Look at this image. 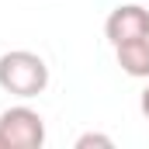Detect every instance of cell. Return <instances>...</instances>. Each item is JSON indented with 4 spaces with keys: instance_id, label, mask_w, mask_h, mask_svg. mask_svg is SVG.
Returning a JSON list of instances; mask_svg holds the SVG:
<instances>
[{
    "instance_id": "obj_1",
    "label": "cell",
    "mask_w": 149,
    "mask_h": 149,
    "mask_svg": "<svg viewBox=\"0 0 149 149\" xmlns=\"http://www.w3.org/2000/svg\"><path fill=\"white\" fill-rule=\"evenodd\" d=\"M0 87L14 97H38L49 87V66L38 52L28 49H14L0 56Z\"/></svg>"
},
{
    "instance_id": "obj_2",
    "label": "cell",
    "mask_w": 149,
    "mask_h": 149,
    "mask_svg": "<svg viewBox=\"0 0 149 149\" xmlns=\"http://www.w3.org/2000/svg\"><path fill=\"white\" fill-rule=\"evenodd\" d=\"M0 139H3V149H38L45 142V121L28 104L7 108L0 114Z\"/></svg>"
},
{
    "instance_id": "obj_3",
    "label": "cell",
    "mask_w": 149,
    "mask_h": 149,
    "mask_svg": "<svg viewBox=\"0 0 149 149\" xmlns=\"http://www.w3.org/2000/svg\"><path fill=\"white\" fill-rule=\"evenodd\" d=\"M104 35L111 45H121V42H135V38H149V10L132 0V3H121L114 7L104 21Z\"/></svg>"
},
{
    "instance_id": "obj_4",
    "label": "cell",
    "mask_w": 149,
    "mask_h": 149,
    "mask_svg": "<svg viewBox=\"0 0 149 149\" xmlns=\"http://www.w3.org/2000/svg\"><path fill=\"white\" fill-rule=\"evenodd\" d=\"M118 66L135 80H149V38H135V42H121L114 45Z\"/></svg>"
},
{
    "instance_id": "obj_5",
    "label": "cell",
    "mask_w": 149,
    "mask_h": 149,
    "mask_svg": "<svg viewBox=\"0 0 149 149\" xmlns=\"http://www.w3.org/2000/svg\"><path fill=\"white\" fill-rule=\"evenodd\" d=\"M90 146H104V149H111V135H101V132H87V135H80L76 139V149H90Z\"/></svg>"
},
{
    "instance_id": "obj_6",
    "label": "cell",
    "mask_w": 149,
    "mask_h": 149,
    "mask_svg": "<svg viewBox=\"0 0 149 149\" xmlns=\"http://www.w3.org/2000/svg\"><path fill=\"white\" fill-rule=\"evenodd\" d=\"M139 108H142V114L149 118V83H146V90H142V97H139Z\"/></svg>"
},
{
    "instance_id": "obj_7",
    "label": "cell",
    "mask_w": 149,
    "mask_h": 149,
    "mask_svg": "<svg viewBox=\"0 0 149 149\" xmlns=\"http://www.w3.org/2000/svg\"><path fill=\"white\" fill-rule=\"evenodd\" d=\"M0 149H3V139H0Z\"/></svg>"
}]
</instances>
